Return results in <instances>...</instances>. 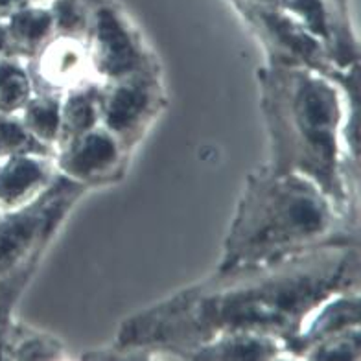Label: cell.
<instances>
[{
    "label": "cell",
    "instance_id": "ba28073f",
    "mask_svg": "<svg viewBox=\"0 0 361 361\" xmlns=\"http://www.w3.org/2000/svg\"><path fill=\"white\" fill-rule=\"evenodd\" d=\"M52 180L47 157L13 155L0 159V210L15 209L43 190Z\"/></svg>",
    "mask_w": 361,
    "mask_h": 361
},
{
    "label": "cell",
    "instance_id": "277c9868",
    "mask_svg": "<svg viewBox=\"0 0 361 361\" xmlns=\"http://www.w3.org/2000/svg\"><path fill=\"white\" fill-rule=\"evenodd\" d=\"M85 183L57 176L26 203L0 210V282L39 262L65 216L87 190Z\"/></svg>",
    "mask_w": 361,
    "mask_h": 361
},
{
    "label": "cell",
    "instance_id": "d6986e66",
    "mask_svg": "<svg viewBox=\"0 0 361 361\" xmlns=\"http://www.w3.org/2000/svg\"><path fill=\"white\" fill-rule=\"evenodd\" d=\"M334 8H336L339 13H345V0H334Z\"/></svg>",
    "mask_w": 361,
    "mask_h": 361
},
{
    "label": "cell",
    "instance_id": "2e32d148",
    "mask_svg": "<svg viewBox=\"0 0 361 361\" xmlns=\"http://www.w3.org/2000/svg\"><path fill=\"white\" fill-rule=\"evenodd\" d=\"M306 357L315 360H357L360 357V328H350L338 336H330L310 347Z\"/></svg>",
    "mask_w": 361,
    "mask_h": 361
},
{
    "label": "cell",
    "instance_id": "6da1fadb",
    "mask_svg": "<svg viewBox=\"0 0 361 361\" xmlns=\"http://www.w3.org/2000/svg\"><path fill=\"white\" fill-rule=\"evenodd\" d=\"M357 249L332 242L252 269L218 273L135 317L116 347L176 352L221 336L258 334L284 341L302 330L328 299L357 284Z\"/></svg>",
    "mask_w": 361,
    "mask_h": 361
},
{
    "label": "cell",
    "instance_id": "ffe728a7",
    "mask_svg": "<svg viewBox=\"0 0 361 361\" xmlns=\"http://www.w3.org/2000/svg\"><path fill=\"white\" fill-rule=\"evenodd\" d=\"M34 2H50V0H34Z\"/></svg>",
    "mask_w": 361,
    "mask_h": 361
},
{
    "label": "cell",
    "instance_id": "ac0fdd59",
    "mask_svg": "<svg viewBox=\"0 0 361 361\" xmlns=\"http://www.w3.org/2000/svg\"><path fill=\"white\" fill-rule=\"evenodd\" d=\"M28 2H34V0H0V20H6L13 11H17Z\"/></svg>",
    "mask_w": 361,
    "mask_h": 361
},
{
    "label": "cell",
    "instance_id": "52a82bcc",
    "mask_svg": "<svg viewBox=\"0 0 361 361\" xmlns=\"http://www.w3.org/2000/svg\"><path fill=\"white\" fill-rule=\"evenodd\" d=\"M122 144L107 129H90L61 146L57 159L61 176L90 185L113 171L120 161Z\"/></svg>",
    "mask_w": 361,
    "mask_h": 361
},
{
    "label": "cell",
    "instance_id": "5b68a950",
    "mask_svg": "<svg viewBox=\"0 0 361 361\" xmlns=\"http://www.w3.org/2000/svg\"><path fill=\"white\" fill-rule=\"evenodd\" d=\"M90 59L109 81L155 74L142 39L122 8L111 0H89Z\"/></svg>",
    "mask_w": 361,
    "mask_h": 361
},
{
    "label": "cell",
    "instance_id": "4fadbf2b",
    "mask_svg": "<svg viewBox=\"0 0 361 361\" xmlns=\"http://www.w3.org/2000/svg\"><path fill=\"white\" fill-rule=\"evenodd\" d=\"M20 120L34 137L52 146L61 133V102L52 94L32 96L20 111Z\"/></svg>",
    "mask_w": 361,
    "mask_h": 361
},
{
    "label": "cell",
    "instance_id": "9a60e30c",
    "mask_svg": "<svg viewBox=\"0 0 361 361\" xmlns=\"http://www.w3.org/2000/svg\"><path fill=\"white\" fill-rule=\"evenodd\" d=\"M61 345L54 338L13 323L6 339L4 360H54L61 357Z\"/></svg>",
    "mask_w": 361,
    "mask_h": 361
},
{
    "label": "cell",
    "instance_id": "7c38bea8",
    "mask_svg": "<svg viewBox=\"0 0 361 361\" xmlns=\"http://www.w3.org/2000/svg\"><path fill=\"white\" fill-rule=\"evenodd\" d=\"M32 96L34 83L19 57H0V113L19 114Z\"/></svg>",
    "mask_w": 361,
    "mask_h": 361
},
{
    "label": "cell",
    "instance_id": "30bf717a",
    "mask_svg": "<svg viewBox=\"0 0 361 361\" xmlns=\"http://www.w3.org/2000/svg\"><path fill=\"white\" fill-rule=\"evenodd\" d=\"M15 57H35L54 34V17L48 2H28L6 19Z\"/></svg>",
    "mask_w": 361,
    "mask_h": 361
},
{
    "label": "cell",
    "instance_id": "e0dca14e",
    "mask_svg": "<svg viewBox=\"0 0 361 361\" xmlns=\"http://www.w3.org/2000/svg\"><path fill=\"white\" fill-rule=\"evenodd\" d=\"M0 57H15L6 20H0Z\"/></svg>",
    "mask_w": 361,
    "mask_h": 361
},
{
    "label": "cell",
    "instance_id": "3957f363",
    "mask_svg": "<svg viewBox=\"0 0 361 361\" xmlns=\"http://www.w3.org/2000/svg\"><path fill=\"white\" fill-rule=\"evenodd\" d=\"M262 105L273 147L271 170L302 173L339 207L347 203L339 155L341 98L332 76L275 56L262 71Z\"/></svg>",
    "mask_w": 361,
    "mask_h": 361
},
{
    "label": "cell",
    "instance_id": "8fae6325",
    "mask_svg": "<svg viewBox=\"0 0 361 361\" xmlns=\"http://www.w3.org/2000/svg\"><path fill=\"white\" fill-rule=\"evenodd\" d=\"M102 96L96 89H81L61 102V133L57 142L65 144L72 138L94 129L100 118Z\"/></svg>",
    "mask_w": 361,
    "mask_h": 361
},
{
    "label": "cell",
    "instance_id": "9c48e42d",
    "mask_svg": "<svg viewBox=\"0 0 361 361\" xmlns=\"http://www.w3.org/2000/svg\"><path fill=\"white\" fill-rule=\"evenodd\" d=\"M282 350H286L284 341L271 336L234 334L176 352L177 357L190 360H273Z\"/></svg>",
    "mask_w": 361,
    "mask_h": 361
},
{
    "label": "cell",
    "instance_id": "8992f818",
    "mask_svg": "<svg viewBox=\"0 0 361 361\" xmlns=\"http://www.w3.org/2000/svg\"><path fill=\"white\" fill-rule=\"evenodd\" d=\"M159 104V87L155 74L114 81L111 90L102 96L100 116L105 129L118 142L137 137L153 116Z\"/></svg>",
    "mask_w": 361,
    "mask_h": 361
},
{
    "label": "cell",
    "instance_id": "7a4b0ae2",
    "mask_svg": "<svg viewBox=\"0 0 361 361\" xmlns=\"http://www.w3.org/2000/svg\"><path fill=\"white\" fill-rule=\"evenodd\" d=\"M339 210L302 173L262 170L249 177L218 273L269 266L319 245L345 242Z\"/></svg>",
    "mask_w": 361,
    "mask_h": 361
},
{
    "label": "cell",
    "instance_id": "5bb4252c",
    "mask_svg": "<svg viewBox=\"0 0 361 361\" xmlns=\"http://www.w3.org/2000/svg\"><path fill=\"white\" fill-rule=\"evenodd\" d=\"M13 155H39L50 159L56 152L52 146L41 142L30 133L20 116L0 113V159Z\"/></svg>",
    "mask_w": 361,
    "mask_h": 361
}]
</instances>
